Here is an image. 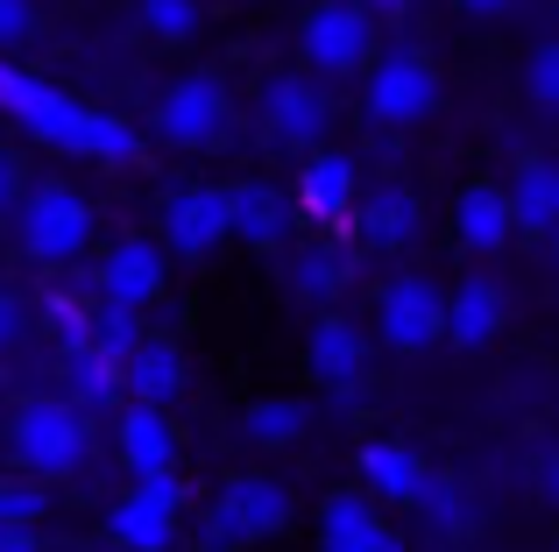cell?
Segmentation results:
<instances>
[{"label": "cell", "mask_w": 559, "mask_h": 552, "mask_svg": "<svg viewBox=\"0 0 559 552\" xmlns=\"http://www.w3.org/2000/svg\"><path fill=\"white\" fill-rule=\"evenodd\" d=\"M164 249L156 241H142V235H128V241H114L107 255H99V304H128V312H142V304H156L164 298Z\"/></svg>", "instance_id": "cell-12"}, {"label": "cell", "mask_w": 559, "mask_h": 552, "mask_svg": "<svg viewBox=\"0 0 559 552\" xmlns=\"http://www.w3.org/2000/svg\"><path fill=\"white\" fill-rule=\"evenodd\" d=\"M8 446L22 460V475H36V482L79 475L85 468V411L71 397H28L8 425Z\"/></svg>", "instance_id": "cell-2"}, {"label": "cell", "mask_w": 559, "mask_h": 552, "mask_svg": "<svg viewBox=\"0 0 559 552\" xmlns=\"http://www.w3.org/2000/svg\"><path fill=\"white\" fill-rule=\"evenodd\" d=\"M142 28L156 43H191L205 28V8L199 0H142Z\"/></svg>", "instance_id": "cell-28"}, {"label": "cell", "mask_w": 559, "mask_h": 552, "mask_svg": "<svg viewBox=\"0 0 559 552\" xmlns=\"http://www.w3.org/2000/svg\"><path fill=\"white\" fill-rule=\"evenodd\" d=\"M361 552H411V545H404V539H396V531H390V525H382V531H376V539H369V545H361Z\"/></svg>", "instance_id": "cell-39"}, {"label": "cell", "mask_w": 559, "mask_h": 552, "mask_svg": "<svg viewBox=\"0 0 559 552\" xmlns=\"http://www.w3.org/2000/svg\"><path fill=\"white\" fill-rule=\"evenodd\" d=\"M510 235H518V220H510L503 184L475 178V184H461V192H453V241H461L467 255H496V249H510Z\"/></svg>", "instance_id": "cell-14"}, {"label": "cell", "mask_w": 559, "mask_h": 552, "mask_svg": "<svg viewBox=\"0 0 559 552\" xmlns=\"http://www.w3.org/2000/svg\"><path fill=\"white\" fill-rule=\"evenodd\" d=\"M0 552H43V531L36 525H8L0 531Z\"/></svg>", "instance_id": "cell-36"}, {"label": "cell", "mask_w": 559, "mask_h": 552, "mask_svg": "<svg viewBox=\"0 0 559 552\" xmlns=\"http://www.w3.org/2000/svg\"><path fill=\"white\" fill-rule=\"evenodd\" d=\"M0 113H8L22 135H36L43 149H64V156H93V164H135L142 135L121 121V113H99L85 99L57 93V85L28 79L0 57Z\"/></svg>", "instance_id": "cell-1"}, {"label": "cell", "mask_w": 559, "mask_h": 552, "mask_svg": "<svg viewBox=\"0 0 559 552\" xmlns=\"http://www.w3.org/2000/svg\"><path fill=\"white\" fill-rule=\"evenodd\" d=\"M114 446H121L128 475L178 468V432H170V411H156V404H121V432H114Z\"/></svg>", "instance_id": "cell-19"}, {"label": "cell", "mask_w": 559, "mask_h": 552, "mask_svg": "<svg viewBox=\"0 0 559 552\" xmlns=\"http://www.w3.org/2000/svg\"><path fill=\"white\" fill-rule=\"evenodd\" d=\"M382 531V511L369 489H341L319 503V552H361Z\"/></svg>", "instance_id": "cell-21"}, {"label": "cell", "mask_w": 559, "mask_h": 552, "mask_svg": "<svg viewBox=\"0 0 559 552\" xmlns=\"http://www.w3.org/2000/svg\"><path fill=\"white\" fill-rule=\"evenodd\" d=\"M227 227L248 249H284V199L270 184H227Z\"/></svg>", "instance_id": "cell-22"}, {"label": "cell", "mask_w": 559, "mask_h": 552, "mask_svg": "<svg viewBox=\"0 0 559 552\" xmlns=\"http://www.w3.org/2000/svg\"><path fill=\"white\" fill-rule=\"evenodd\" d=\"M538 489H546V503L559 511V446H552L546 460H538Z\"/></svg>", "instance_id": "cell-38"}, {"label": "cell", "mask_w": 559, "mask_h": 552, "mask_svg": "<svg viewBox=\"0 0 559 552\" xmlns=\"http://www.w3.org/2000/svg\"><path fill=\"white\" fill-rule=\"evenodd\" d=\"M425 482H432V468H425L404 440H369L361 446V489H369L376 503H411V511H418Z\"/></svg>", "instance_id": "cell-15"}, {"label": "cell", "mask_w": 559, "mask_h": 552, "mask_svg": "<svg viewBox=\"0 0 559 552\" xmlns=\"http://www.w3.org/2000/svg\"><path fill=\"white\" fill-rule=\"evenodd\" d=\"M64 389L79 411H114V404H128L121 389V361L99 355V347H79V355H64Z\"/></svg>", "instance_id": "cell-24"}, {"label": "cell", "mask_w": 559, "mask_h": 552, "mask_svg": "<svg viewBox=\"0 0 559 552\" xmlns=\"http://www.w3.org/2000/svg\"><path fill=\"white\" fill-rule=\"evenodd\" d=\"M503 199H510L518 235H552V227H559V164H552V156H524L518 178L503 184Z\"/></svg>", "instance_id": "cell-20"}, {"label": "cell", "mask_w": 559, "mask_h": 552, "mask_svg": "<svg viewBox=\"0 0 559 552\" xmlns=\"http://www.w3.org/2000/svg\"><path fill=\"white\" fill-rule=\"evenodd\" d=\"M142 340H150V333H142V312H128V304H93V347L99 355L128 361Z\"/></svg>", "instance_id": "cell-27"}, {"label": "cell", "mask_w": 559, "mask_h": 552, "mask_svg": "<svg viewBox=\"0 0 559 552\" xmlns=\"http://www.w3.org/2000/svg\"><path fill=\"white\" fill-rule=\"evenodd\" d=\"M43 326L57 333V347H64V355L93 347V312H85V304H71V298H50V304H43Z\"/></svg>", "instance_id": "cell-31"}, {"label": "cell", "mask_w": 559, "mask_h": 552, "mask_svg": "<svg viewBox=\"0 0 559 552\" xmlns=\"http://www.w3.org/2000/svg\"><path fill=\"white\" fill-rule=\"evenodd\" d=\"M355 213H361V241L369 249H404L418 235V192H404V184H382V192L355 199Z\"/></svg>", "instance_id": "cell-23"}, {"label": "cell", "mask_w": 559, "mask_h": 552, "mask_svg": "<svg viewBox=\"0 0 559 552\" xmlns=\"http://www.w3.org/2000/svg\"><path fill=\"white\" fill-rule=\"evenodd\" d=\"M546 241H552V263H559V227H552V235H546Z\"/></svg>", "instance_id": "cell-41"}, {"label": "cell", "mask_w": 559, "mask_h": 552, "mask_svg": "<svg viewBox=\"0 0 559 552\" xmlns=\"http://www.w3.org/2000/svg\"><path fill=\"white\" fill-rule=\"evenodd\" d=\"M333 128V99L312 71H290V79L262 85V135L284 142V149H312L319 135Z\"/></svg>", "instance_id": "cell-10"}, {"label": "cell", "mask_w": 559, "mask_h": 552, "mask_svg": "<svg viewBox=\"0 0 559 552\" xmlns=\"http://www.w3.org/2000/svg\"><path fill=\"white\" fill-rule=\"evenodd\" d=\"M43 511H50V496H43L36 475H14V482H0V531H8V525H36V531H43Z\"/></svg>", "instance_id": "cell-30"}, {"label": "cell", "mask_w": 559, "mask_h": 552, "mask_svg": "<svg viewBox=\"0 0 559 552\" xmlns=\"http://www.w3.org/2000/svg\"><path fill=\"white\" fill-rule=\"evenodd\" d=\"M305 425H312V411H305L298 397H262L241 411V440L248 446H298Z\"/></svg>", "instance_id": "cell-25"}, {"label": "cell", "mask_w": 559, "mask_h": 552, "mask_svg": "<svg viewBox=\"0 0 559 552\" xmlns=\"http://www.w3.org/2000/svg\"><path fill=\"white\" fill-rule=\"evenodd\" d=\"M503 319H510L503 284H496V276H467L447 298V340L453 347H489L496 333H503Z\"/></svg>", "instance_id": "cell-16"}, {"label": "cell", "mask_w": 559, "mask_h": 552, "mask_svg": "<svg viewBox=\"0 0 559 552\" xmlns=\"http://www.w3.org/2000/svg\"><path fill=\"white\" fill-rule=\"evenodd\" d=\"M121 389H128V404H156V411H170V404L185 397V355L150 333V340L121 361Z\"/></svg>", "instance_id": "cell-17"}, {"label": "cell", "mask_w": 559, "mask_h": 552, "mask_svg": "<svg viewBox=\"0 0 559 552\" xmlns=\"http://www.w3.org/2000/svg\"><path fill=\"white\" fill-rule=\"evenodd\" d=\"M290 489L270 482V475H234L227 489L213 496V511H205V552H241L255 539H276V531L290 525Z\"/></svg>", "instance_id": "cell-5"}, {"label": "cell", "mask_w": 559, "mask_h": 552, "mask_svg": "<svg viewBox=\"0 0 559 552\" xmlns=\"http://www.w3.org/2000/svg\"><path fill=\"white\" fill-rule=\"evenodd\" d=\"M298 57L319 85L333 79H361L376 64V14L361 0H319L298 28Z\"/></svg>", "instance_id": "cell-3"}, {"label": "cell", "mask_w": 559, "mask_h": 552, "mask_svg": "<svg viewBox=\"0 0 559 552\" xmlns=\"http://www.w3.org/2000/svg\"><path fill=\"white\" fill-rule=\"evenodd\" d=\"M453 8H461V14H475V22H503V14L518 8V0H453Z\"/></svg>", "instance_id": "cell-37"}, {"label": "cell", "mask_w": 559, "mask_h": 552, "mask_svg": "<svg viewBox=\"0 0 559 552\" xmlns=\"http://www.w3.org/2000/svg\"><path fill=\"white\" fill-rule=\"evenodd\" d=\"M14 206H22V164L0 149V213H14Z\"/></svg>", "instance_id": "cell-34"}, {"label": "cell", "mask_w": 559, "mask_h": 552, "mask_svg": "<svg viewBox=\"0 0 559 552\" xmlns=\"http://www.w3.org/2000/svg\"><path fill=\"white\" fill-rule=\"evenodd\" d=\"M524 99L546 107V113H559V36L532 43V57H524Z\"/></svg>", "instance_id": "cell-29"}, {"label": "cell", "mask_w": 559, "mask_h": 552, "mask_svg": "<svg viewBox=\"0 0 559 552\" xmlns=\"http://www.w3.org/2000/svg\"><path fill=\"white\" fill-rule=\"evenodd\" d=\"M376 333L390 355H425V347L447 340V298H439L432 276L404 269L376 290Z\"/></svg>", "instance_id": "cell-8"}, {"label": "cell", "mask_w": 559, "mask_h": 552, "mask_svg": "<svg viewBox=\"0 0 559 552\" xmlns=\"http://www.w3.org/2000/svg\"><path fill=\"white\" fill-rule=\"evenodd\" d=\"M361 8H369V14H382V22H390V14H404L411 0H361Z\"/></svg>", "instance_id": "cell-40"}, {"label": "cell", "mask_w": 559, "mask_h": 552, "mask_svg": "<svg viewBox=\"0 0 559 552\" xmlns=\"http://www.w3.org/2000/svg\"><path fill=\"white\" fill-rule=\"evenodd\" d=\"M36 0H0V50H14V43H28L36 36Z\"/></svg>", "instance_id": "cell-33"}, {"label": "cell", "mask_w": 559, "mask_h": 552, "mask_svg": "<svg viewBox=\"0 0 559 552\" xmlns=\"http://www.w3.org/2000/svg\"><path fill=\"white\" fill-rule=\"evenodd\" d=\"M219 241H234V227H227V192H213V184H191V192L170 199V213H164V249L170 255H213Z\"/></svg>", "instance_id": "cell-13"}, {"label": "cell", "mask_w": 559, "mask_h": 552, "mask_svg": "<svg viewBox=\"0 0 559 552\" xmlns=\"http://www.w3.org/2000/svg\"><path fill=\"white\" fill-rule=\"evenodd\" d=\"M150 128H156V142H170V149H205V142H219L227 135V85H219L213 71L170 79L164 93H156Z\"/></svg>", "instance_id": "cell-9"}, {"label": "cell", "mask_w": 559, "mask_h": 552, "mask_svg": "<svg viewBox=\"0 0 559 552\" xmlns=\"http://www.w3.org/2000/svg\"><path fill=\"white\" fill-rule=\"evenodd\" d=\"M341 284H347V255H326V249H312V255H298V263H290V290H298L305 304H326V298H341Z\"/></svg>", "instance_id": "cell-26"}, {"label": "cell", "mask_w": 559, "mask_h": 552, "mask_svg": "<svg viewBox=\"0 0 559 552\" xmlns=\"http://www.w3.org/2000/svg\"><path fill=\"white\" fill-rule=\"evenodd\" d=\"M418 511L432 517L439 531H467V496L461 489L447 482V475H432V482H425V496H418Z\"/></svg>", "instance_id": "cell-32"}, {"label": "cell", "mask_w": 559, "mask_h": 552, "mask_svg": "<svg viewBox=\"0 0 559 552\" xmlns=\"http://www.w3.org/2000/svg\"><path fill=\"white\" fill-rule=\"evenodd\" d=\"M178 517H185V475L178 468L135 475V489L107 511V545L114 552H170L178 545Z\"/></svg>", "instance_id": "cell-6"}, {"label": "cell", "mask_w": 559, "mask_h": 552, "mask_svg": "<svg viewBox=\"0 0 559 552\" xmlns=\"http://www.w3.org/2000/svg\"><path fill=\"white\" fill-rule=\"evenodd\" d=\"M14 241L28 263H79L93 249V206L71 184H28L14 206Z\"/></svg>", "instance_id": "cell-4"}, {"label": "cell", "mask_w": 559, "mask_h": 552, "mask_svg": "<svg viewBox=\"0 0 559 552\" xmlns=\"http://www.w3.org/2000/svg\"><path fill=\"white\" fill-rule=\"evenodd\" d=\"M361 107H369L376 128H418L425 113L439 107V71L425 50H382L369 71H361Z\"/></svg>", "instance_id": "cell-7"}, {"label": "cell", "mask_w": 559, "mask_h": 552, "mask_svg": "<svg viewBox=\"0 0 559 552\" xmlns=\"http://www.w3.org/2000/svg\"><path fill=\"white\" fill-rule=\"evenodd\" d=\"M355 199H361V184H355V156L319 149L312 164L298 170V206H305V220H347V213H355Z\"/></svg>", "instance_id": "cell-18"}, {"label": "cell", "mask_w": 559, "mask_h": 552, "mask_svg": "<svg viewBox=\"0 0 559 552\" xmlns=\"http://www.w3.org/2000/svg\"><path fill=\"white\" fill-rule=\"evenodd\" d=\"M305 369H312V383H326V389H355L361 375H369V333H361L347 312H319L312 333H305Z\"/></svg>", "instance_id": "cell-11"}, {"label": "cell", "mask_w": 559, "mask_h": 552, "mask_svg": "<svg viewBox=\"0 0 559 552\" xmlns=\"http://www.w3.org/2000/svg\"><path fill=\"white\" fill-rule=\"evenodd\" d=\"M22 298H8V290H0V347H14V340H22Z\"/></svg>", "instance_id": "cell-35"}]
</instances>
